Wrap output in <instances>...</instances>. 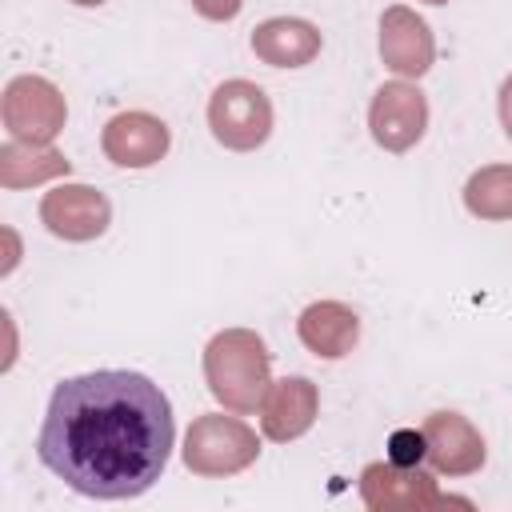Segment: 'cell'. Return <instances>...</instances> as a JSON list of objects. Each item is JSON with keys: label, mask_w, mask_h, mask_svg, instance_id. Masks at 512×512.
<instances>
[{"label": "cell", "mask_w": 512, "mask_h": 512, "mask_svg": "<svg viewBox=\"0 0 512 512\" xmlns=\"http://www.w3.org/2000/svg\"><path fill=\"white\" fill-rule=\"evenodd\" d=\"M168 144L172 132L152 112H120L100 132V148L116 168H152L164 160Z\"/></svg>", "instance_id": "cell-10"}, {"label": "cell", "mask_w": 512, "mask_h": 512, "mask_svg": "<svg viewBox=\"0 0 512 512\" xmlns=\"http://www.w3.org/2000/svg\"><path fill=\"white\" fill-rule=\"evenodd\" d=\"M360 500L372 512H428V508H468V500L444 496L432 480V472H424L420 464H392V460H376L360 472Z\"/></svg>", "instance_id": "cell-5"}, {"label": "cell", "mask_w": 512, "mask_h": 512, "mask_svg": "<svg viewBox=\"0 0 512 512\" xmlns=\"http://www.w3.org/2000/svg\"><path fill=\"white\" fill-rule=\"evenodd\" d=\"M380 56H384V64H388L396 76L416 80V76H424V72L432 68V60H436V40H432L428 24H424L412 8L392 4V8H384V16H380Z\"/></svg>", "instance_id": "cell-11"}, {"label": "cell", "mask_w": 512, "mask_h": 512, "mask_svg": "<svg viewBox=\"0 0 512 512\" xmlns=\"http://www.w3.org/2000/svg\"><path fill=\"white\" fill-rule=\"evenodd\" d=\"M428 128V100L416 84H380L368 108V132L384 152H408Z\"/></svg>", "instance_id": "cell-7"}, {"label": "cell", "mask_w": 512, "mask_h": 512, "mask_svg": "<svg viewBox=\"0 0 512 512\" xmlns=\"http://www.w3.org/2000/svg\"><path fill=\"white\" fill-rule=\"evenodd\" d=\"M496 100H500V128H504V136L512 140V76L500 84V96H496Z\"/></svg>", "instance_id": "cell-19"}, {"label": "cell", "mask_w": 512, "mask_h": 512, "mask_svg": "<svg viewBox=\"0 0 512 512\" xmlns=\"http://www.w3.org/2000/svg\"><path fill=\"white\" fill-rule=\"evenodd\" d=\"M0 116L12 140H28V144H52L68 120V104L64 92L44 80V76H16L4 88L0 100Z\"/></svg>", "instance_id": "cell-6"}, {"label": "cell", "mask_w": 512, "mask_h": 512, "mask_svg": "<svg viewBox=\"0 0 512 512\" xmlns=\"http://www.w3.org/2000/svg\"><path fill=\"white\" fill-rule=\"evenodd\" d=\"M424 444H428V464L440 476H472L484 468V436L476 432V424L460 412H432L424 420Z\"/></svg>", "instance_id": "cell-9"}, {"label": "cell", "mask_w": 512, "mask_h": 512, "mask_svg": "<svg viewBox=\"0 0 512 512\" xmlns=\"http://www.w3.org/2000/svg\"><path fill=\"white\" fill-rule=\"evenodd\" d=\"M260 456L256 432L236 416H196L184 436V464L196 476H236Z\"/></svg>", "instance_id": "cell-3"}, {"label": "cell", "mask_w": 512, "mask_h": 512, "mask_svg": "<svg viewBox=\"0 0 512 512\" xmlns=\"http://www.w3.org/2000/svg\"><path fill=\"white\" fill-rule=\"evenodd\" d=\"M424 4H448V0H424Z\"/></svg>", "instance_id": "cell-21"}, {"label": "cell", "mask_w": 512, "mask_h": 512, "mask_svg": "<svg viewBox=\"0 0 512 512\" xmlns=\"http://www.w3.org/2000/svg\"><path fill=\"white\" fill-rule=\"evenodd\" d=\"M192 8H196L204 20H232V16L244 8V0H192Z\"/></svg>", "instance_id": "cell-18"}, {"label": "cell", "mask_w": 512, "mask_h": 512, "mask_svg": "<svg viewBox=\"0 0 512 512\" xmlns=\"http://www.w3.org/2000/svg\"><path fill=\"white\" fill-rule=\"evenodd\" d=\"M464 208L480 220H512V164L476 168L464 184Z\"/></svg>", "instance_id": "cell-16"}, {"label": "cell", "mask_w": 512, "mask_h": 512, "mask_svg": "<svg viewBox=\"0 0 512 512\" xmlns=\"http://www.w3.org/2000/svg\"><path fill=\"white\" fill-rule=\"evenodd\" d=\"M172 440V404L160 384L140 372L100 368L56 384L36 456L80 496L132 500L160 480Z\"/></svg>", "instance_id": "cell-1"}, {"label": "cell", "mask_w": 512, "mask_h": 512, "mask_svg": "<svg viewBox=\"0 0 512 512\" xmlns=\"http://www.w3.org/2000/svg\"><path fill=\"white\" fill-rule=\"evenodd\" d=\"M424 456H428L424 432H416V428L392 432V440H388V460H392V464H420Z\"/></svg>", "instance_id": "cell-17"}, {"label": "cell", "mask_w": 512, "mask_h": 512, "mask_svg": "<svg viewBox=\"0 0 512 512\" xmlns=\"http://www.w3.org/2000/svg\"><path fill=\"white\" fill-rule=\"evenodd\" d=\"M68 160L64 152H56L52 144H28V140H8L0 148V184L4 188H28V184H44L52 176H68Z\"/></svg>", "instance_id": "cell-15"}, {"label": "cell", "mask_w": 512, "mask_h": 512, "mask_svg": "<svg viewBox=\"0 0 512 512\" xmlns=\"http://www.w3.org/2000/svg\"><path fill=\"white\" fill-rule=\"evenodd\" d=\"M40 220H44V228H48L52 236L84 244V240H96V236L108 228L112 204H108L104 192H96V188H88V184H60V188L44 192V200H40Z\"/></svg>", "instance_id": "cell-8"}, {"label": "cell", "mask_w": 512, "mask_h": 512, "mask_svg": "<svg viewBox=\"0 0 512 512\" xmlns=\"http://www.w3.org/2000/svg\"><path fill=\"white\" fill-rule=\"evenodd\" d=\"M268 348L252 328H224L204 348L208 392L228 412H256L268 392Z\"/></svg>", "instance_id": "cell-2"}, {"label": "cell", "mask_w": 512, "mask_h": 512, "mask_svg": "<svg viewBox=\"0 0 512 512\" xmlns=\"http://www.w3.org/2000/svg\"><path fill=\"white\" fill-rule=\"evenodd\" d=\"M316 412H320L316 384L308 376H284V380H272L260 400V428L268 440L288 444L316 424Z\"/></svg>", "instance_id": "cell-12"}, {"label": "cell", "mask_w": 512, "mask_h": 512, "mask_svg": "<svg viewBox=\"0 0 512 512\" xmlns=\"http://www.w3.org/2000/svg\"><path fill=\"white\" fill-rule=\"evenodd\" d=\"M208 128L232 152H252L272 136V100L252 80H224L208 100Z\"/></svg>", "instance_id": "cell-4"}, {"label": "cell", "mask_w": 512, "mask_h": 512, "mask_svg": "<svg viewBox=\"0 0 512 512\" xmlns=\"http://www.w3.org/2000/svg\"><path fill=\"white\" fill-rule=\"evenodd\" d=\"M300 344L320 360H340L360 340V316L340 300H316L296 320Z\"/></svg>", "instance_id": "cell-13"}, {"label": "cell", "mask_w": 512, "mask_h": 512, "mask_svg": "<svg viewBox=\"0 0 512 512\" xmlns=\"http://www.w3.org/2000/svg\"><path fill=\"white\" fill-rule=\"evenodd\" d=\"M320 44V28L300 16H272L252 32V52L272 68H304L320 56Z\"/></svg>", "instance_id": "cell-14"}, {"label": "cell", "mask_w": 512, "mask_h": 512, "mask_svg": "<svg viewBox=\"0 0 512 512\" xmlns=\"http://www.w3.org/2000/svg\"><path fill=\"white\" fill-rule=\"evenodd\" d=\"M72 4H80V8H96V4H104V0H72Z\"/></svg>", "instance_id": "cell-20"}]
</instances>
